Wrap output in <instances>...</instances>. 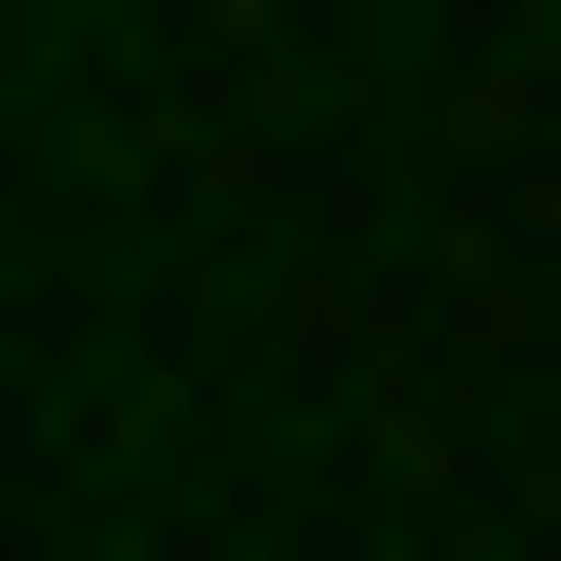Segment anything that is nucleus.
I'll return each mask as SVG.
<instances>
[{
  "instance_id": "f257e3e1",
  "label": "nucleus",
  "mask_w": 561,
  "mask_h": 561,
  "mask_svg": "<svg viewBox=\"0 0 561 561\" xmlns=\"http://www.w3.org/2000/svg\"><path fill=\"white\" fill-rule=\"evenodd\" d=\"M524 38H561V0H524Z\"/></svg>"
}]
</instances>
